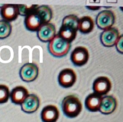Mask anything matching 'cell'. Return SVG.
<instances>
[{
    "instance_id": "7",
    "label": "cell",
    "mask_w": 123,
    "mask_h": 122,
    "mask_svg": "<svg viewBox=\"0 0 123 122\" xmlns=\"http://www.w3.org/2000/svg\"><path fill=\"white\" fill-rule=\"evenodd\" d=\"M19 75L22 80L27 82H32L38 76V66L34 63L25 64L20 68Z\"/></svg>"
},
{
    "instance_id": "3",
    "label": "cell",
    "mask_w": 123,
    "mask_h": 122,
    "mask_svg": "<svg viewBox=\"0 0 123 122\" xmlns=\"http://www.w3.org/2000/svg\"><path fill=\"white\" fill-rule=\"evenodd\" d=\"M62 112L68 118H75L82 109V105L78 97L69 95L63 99L61 104Z\"/></svg>"
},
{
    "instance_id": "18",
    "label": "cell",
    "mask_w": 123,
    "mask_h": 122,
    "mask_svg": "<svg viewBox=\"0 0 123 122\" xmlns=\"http://www.w3.org/2000/svg\"><path fill=\"white\" fill-rule=\"evenodd\" d=\"M94 27V22L91 17L85 16L79 19L78 30L81 33H90L93 30Z\"/></svg>"
},
{
    "instance_id": "19",
    "label": "cell",
    "mask_w": 123,
    "mask_h": 122,
    "mask_svg": "<svg viewBox=\"0 0 123 122\" xmlns=\"http://www.w3.org/2000/svg\"><path fill=\"white\" fill-rule=\"evenodd\" d=\"M12 26L10 23L5 20H0V39H4L10 35Z\"/></svg>"
},
{
    "instance_id": "4",
    "label": "cell",
    "mask_w": 123,
    "mask_h": 122,
    "mask_svg": "<svg viewBox=\"0 0 123 122\" xmlns=\"http://www.w3.org/2000/svg\"><path fill=\"white\" fill-rule=\"evenodd\" d=\"M71 48V43L65 41L58 35L50 41L48 45L49 53L54 57H61L67 54Z\"/></svg>"
},
{
    "instance_id": "23",
    "label": "cell",
    "mask_w": 123,
    "mask_h": 122,
    "mask_svg": "<svg viewBox=\"0 0 123 122\" xmlns=\"http://www.w3.org/2000/svg\"><path fill=\"white\" fill-rule=\"evenodd\" d=\"M86 7H88V8H89V9L92 10H97L100 9V8L98 6H95V7H94V6H86Z\"/></svg>"
},
{
    "instance_id": "5",
    "label": "cell",
    "mask_w": 123,
    "mask_h": 122,
    "mask_svg": "<svg viewBox=\"0 0 123 122\" xmlns=\"http://www.w3.org/2000/svg\"><path fill=\"white\" fill-rule=\"evenodd\" d=\"M115 22V16L114 12L105 10L100 12L96 17V22L99 29L106 30L112 27Z\"/></svg>"
},
{
    "instance_id": "2",
    "label": "cell",
    "mask_w": 123,
    "mask_h": 122,
    "mask_svg": "<svg viewBox=\"0 0 123 122\" xmlns=\"http://www.w3.org/2000/svg\"><path fill=\"white\" fill-rule=\"evenodd\" d=\"M79 19V18L75 14H69L65 16L57 35L69 43L73 42L76 37Z\"/></svg>"
},
{
    "instance_id": "13",
    "label": "cell",
    "mask_w": 123,
    "mask_h": 122,
    "mask_svg": "<svg viewBox=\"0 0 123 122\" xmlns=\"http://www.w3.org/2000/svg\"><path fill=\"white\" fill-rule=\"evenodd\" d=\"M40 99L36 94H29L21 105V109L27 114L36 112L40 106Z\"/></svg>"
},
{
    "instance_id": "16",
    "label": "cell",
    "mask_w": 123,
    "mask_h": 122,
    "mask_svg": "<svg viewBox=\"0 0 123 122\" xmlns=\"http://www.w3.org/2000/svg\"><path fill=\"white\" fill-rule=\"evenodd\" d=\"M28 95V91L26 88L22 86H18L12 89L10 97L13 103L21 105Z\"/></svg>"
},
{
    "instance_id": "15",
    "label": "cell",
    "mask_w": 123,
    "mask_h": 122,
    "mask_svg": "<svg viewBox=\"0 0 123 122\" xmlns=\"http://www.w3.org/2000/svg\"><path fill=\"white\" fill-rule=\"evenodd\" d=\"M117 100L112 95H105L102 97L99 111L103 114H110L116 109Z\"/></svg>"
},
{
    "instance_id": "14",
    "label": "cell",
    "mask_w": 123,
    "mask_h": 122,
    "mask_svg": "<svg viewBox=\"0 0 123 122\" xmlns=\"http://www.w3.org/2000/svg\"><path fill=\"white\" fill-rule=\"evenodd\" d=\"M59 117L60 112L55 105H47L41 112V118L43 122H56Z\"/></svg>"
},
{
    "instance_id": "17",
    "label": "cell",
    "mask_w": 123,
    "mask_h": 122,
    "mask_svg": "<svg viewBox=\"0 0 123 122\" xmlns=\"http://www.w3.org/2000/svg\"><path fill=\"white\" fill-rule=\"evenodd\" d=\"M102 97L96 93H93L89 94L85 100L86 108L91 112L98 111L100 107Z\"/></svg>"
},
{
    "instance_id": "21",
    "label": "cell",
    "mask_w": 123,
    "mask_h": 122,
    "mask_svg": "<svg viewBox=\"0 0 123 122\" xmlns=\"http://www.w3.org/2000/svg\"><path fill=\"white\" fill-rule=\"evenodd\" d=\"M38 5H32L30 7H27L26 5L24 4H18L19 7V15L23 16H26L31 12H32L34 10L38 7Z\"/></svg>"
},
{
    "instance_id": "20",
    "label": "cell",
    "mask_w": 123,
    "mask_h": 122,
    "mask_svg": "<svg viewBox=\"0 0 123 122\" xmlns=\"http://www.w3.org/2000/svg\"><path fill=\"white\" fill-rule=\"evenodd\" d=\"M10 97L9 88L6 85H0V104L8 101Z\"/></svg>"
},
{
    "instance_id": "6",
    "label": "cell",
    "mask_w": 123,
    "mask_h": 122,
    "mask_svg": "<svg viewBox=\"0 0 123 122\" xmlns=\"http://www.w3.org/2000/svg\"><path fill=\"white\" fill-rule=\"evenodd\" d=\"M89 57L88 50L85 47H77L72 51L70 55L71 61L77 66L85 65L88 61Z\"/></svg>"
},
{
    "instance_id": "1",
    "label": "cell",
    "mask_w": 123,
    "mask_h": 122,
    "mask_svg": "<svg viewBox=\"0 0 123 122\" xmlns=\"http://www.w3.org/2000/svg\"><path fill=\"white\" fill-rule=\"evenodd\" d=\"M52 18V11L47 5L38 6L25 16L24 24L31 31H37L42 25L49 23Z\"/></svg>"
},
{
    "instance_id": "10",
    "label": "cell",
    "mask_w": 123,
    "mask_h": 122,
    "mask_svg": "<svg viewBox=\"0 0 123 122\" xmlns=\"http://www.w3.org/2000/svg\"><path fill=\"white\" fill-rule=\"evenodd\" d=\"M112 83L110 79L106 76H100L93 82L92 88L95 93L100 95H106L110 91Z\"/></svg>"
},
{
    "instance_id": "8",
    "label": "cell",
    "mask_w": 123,
    "mask_h": 122,
    "mask_svg": "<svg viewBox=\"0 0 123 122\" xmlns=\"http://www.w3.org/2000/svg\"><path fill=\"white\" fill-rule=\"evenodd\" d=\"M76 74L71 68H65L60 72L58 77V83L62 87L68 88L72 87L76 81Z\"/></svg>"
},
{
    "instance_id": "12",
    "label": "cell",
    "mask_w": 123,
    "mask_h": 122,
    "mask_svg": "<svg viewBox=\"0 0 123 122\" xmlns=\"http://www.w3.org/2000/svg\"><path fill=\"white\" fill-rule=\"evenodd\" d=\"M37 32L40 41L47 42L50 41L55 37L56 35V29L54 24L49 22L42 25Z\"/></svg>"
},
{
    "instance_id": "11",
    "label": "cell",
    "mask_w": 123,
    "mask_h": 122,
    "mask_svg": "<svg viewBox=\"0 0 123 122\" xmlns=\"http://www.w3.org/2000/svg\"><path fill=\"white\" fill-rule=\"evenodd\" d=\"M0 14L3 18V20L6 21L8 22L16 20L19 15L18 4H3L1 7Z\"/></svg>"
},
{
    "instance_id": "9",
    "label": "cell",
    "mask_w": 123,
    "mask_h": 122,
    "mask_svg": "<svg viewBox=\"0 0 123 122\" xmlns=\"http://www.w3.org/2000/svg\"><path fill=\"white\" fill-rule=\"evenodd\" d=\"M120 36V32L117 29L111 27L101 33L100 41L105 47H111L116 44Z\"/></svg>"
},
{
    "instance_id": "22",
    "label": "cell",
    "mask_w": 123,
    "mask_h": 122,
    "mask_svg": "<svg viewBox=\"0 0 123 122\" xmlns=\"http://www.w3.org/2000/svg\"><path fill=\"white\" fill-rule=\"evenodd\" d=\"M117 50L121 54L123 53V35H121L116 43Z\"/></svg>"
}]
</instances>
